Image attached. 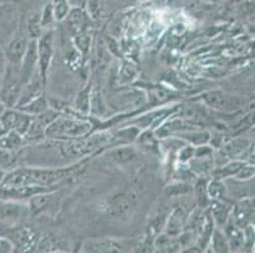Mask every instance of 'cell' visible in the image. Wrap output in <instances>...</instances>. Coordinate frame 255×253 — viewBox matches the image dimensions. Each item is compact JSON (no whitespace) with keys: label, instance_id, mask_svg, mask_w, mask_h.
<instances>
[{"label":"cell","instance_id":"obj_1","mask_svg":"<svg viewBox=\"0 0 255 253\" xmlns=\"http://www.w3.org/2000/svg\"><path fill=\"white\" fill-rule=\"evenodd\" d=\"M82 167V164L70 165L56 169H42V167L19 166L15 170L5 173L0 190L15 189L22 186H41L56 189L61 181L68 180L71 175Z\"/></svg>","mask_w":255,"mask_h":253},{"label":"cell","instance_id":"obj_2","mask_svg":"<svg viewBox=\"0 0 255 253\" xmlns=\"http://www.w3.org/2000/svg\"><path fill=\"white\" fill-rule=\"evenodd\" d=\"M94 125L87 117L78 114H60L46 128V139L50 141H71L93 133Z\"/></svg>","mask_w":255,"mask_h":253},{"label":"cell","instance_id":"obj_3","mask_svg":"<svg viewBox=\"0 0 255 253\" xmlns=\"http://www.w3.org/2000/svg\"><path fill=\"white\" fill-rule=\"evenodd\" d=\"M199 100L202 101L207 108L220 111V113H227V114L241 110L247 104L244 97L233 95L220 89L203 92L199 95Z\"/></svg>","mask_w":255,"mask_h":253},{"label":"cell","instance_id":"obj_4","mask_svg":"<svg viewBox=\"0 0 255 253\" xmlns=\"http://www.w3.org/2000/svg\"><path fill=\"white\" fill-rule=\"evenodd\" d=\"M138 198L135 192L126 191L112 195L104 201V212L117 220L129 219L137 210Z\"/></svg>","mask_w":255,"mask_h":253},{"label":"cell","instance_id":"obj_5","mask_svg":"<svg viewBox=\"0 0 255 253\" xmlns=\"http://www.w3.org/2000/svg\"><path fill=\"white\" fill-rule=\"evenodd\" d=\"M250 147H252V141L244 137L229 139L225 145H222L213 153L215 167L222 166L233 160H243V156Z\"/></svg>","mask_w":255,"mask_h":253},{"label":"cell","instance_id":"obj_6","mask_svg":"<svg viewBox=\"0 0 255 253\" xmlns=\"http://www.w3.org/2000/svg\"><path fill=\"white\" fill-rule=\"evenodd\" d=\"M179 110V106L171 105V106H164V108L154 109L151 111H147L145 114L140 115V117L135 118L133 120H129V125H135L140 129L141 132L143 131H154L159 125L163 124L165 120L175 115Z\"/></svg>","mask_w":255,"mask_h":253},{"label":"cell","instance_id":"obj_7","mask_svg":"<svg viewBox=\"0 0 255 253\" xmlns=\"http://www.w3.org/2000/svg\"><path fill=\"white\" fill-rule=\"evenodd\" d=\"M37 56H38V74L43 83L47 81V74L53 57V31L47 29L37 38Z\"/></svg>","mask_w":255,"mask_h":253},{"label":"cell","instance_id":"obj_8","mask_svg":"<svg viewBox=\"0 0 255 253\" xmlns=\"http://www.w3.org/2000/svg\"><path fill=\"white\" fill-rule=\"evenodd\" d=\"M82 253H128L125 241L117 238H92L83 242Z\"/></svg>","mask_w":255,"mask_h":253},{"label":"cell","instance_id":"obj_9","mask_svg":"<svg viewBox=\"0 0 255 253\" xmlns=\"http://www.w3.org/2000/svg\"><path fill=\"white\" fill-rule=\"evenodd\" d=\"M32 117L15 108H5L0 115V125L5 132L14 131L24 136L31 124Z\"/></svg>","mask_w":255,"mask_h":253},{"label":"cell","instance_id":"obj_10","mask_svg":"<svg viewBox=\"0 0 255 253\" xmlns=\"http://www.w3.org/2000/svg\"><path fill=\"white\" fill-rule=\"evenodd\" d=\"M28 205L18 200H0V222L5 224H19L28 218Z\"/></svg>","mask_w":255,"mask_h":253},{"label":"cell","instance_id":"obj_11","mask_svg":"<svg viewBox=\"0 0 255 253\" xmlns=\"http://www.w3.org/2000/svg\"><path fill=\"white\" fill-rule=\"evenodd\" d=\"M28 37L20 34L9 41L5 51H4V59L9 67L17 70V71L19 70L20 62H22L23 56L27 50V45H28Z\"/></svg>","mask_w":255,"mask_h":253},{"label":"cell","instance_id":"obj_12","mask_svg":"<svg viewBox=\"0 0 255 253\" xmlns=\"http://www.w3.org/2000/svg\"><path fill=\"white\" fill-rule=\"evenodd\" d=\"M189 212L187 208L183 205H177L170 213L168 214V218L164 224L163 233L168 234L170 237H178L183 231H184L185 223H187Z\"/></svg>","mask_w":255,"mask_h":253},{"label":"cell","instance_id":"obj_13","mask_svg":"<svg viewBox=\"0 0 255 253\" xmlns=\"http://www.w3.org/2000/svg\"><path fill=\"white\" fill-rule=\"evenodd\" d=\"M253 217H254V199L253 196H249V198L240 199V201L234 206L231 210L230 219L233 220L235 226L244 229L245 227L252 224Z\"/></svg>","mask_w":255,"mask_h":253},{"label":"cell","instance_id":"obj_14","mask_svg":"<svg viewBox=\"0 0 255 253\" xmlns=\"http://www.w3.org/2000/svg\"><path fill=\"white\" fill-rule=\"evenodd\" d=\"M115 103L121 110H133L147 103V95L143 90L129 89L118 94L115 97Z\"/></svg>","mask_w":255,"mask_h":253},{"label":"cell","instance_id":"obj_15","mask_svg":"<svg viewBox=\"0 0 255 253\" xmlns=\"http://www.w3.org/2000/svg\"><path fill=\"white\" fill-rule=\"evenodd\" d=\"M90 20L92 19H90L89 14L82 6H74V8H71L68 17L65 18V22H66L69 31L71 32V36H76V34L88 32Z\"/></svg>","mask_w":255,"mask_h":253},{"label":"cell","instance_id":"obj_16","mask_svg":"<svg viewBox=\"0 0 255 253\" xmlns=\"http://www.w3.org/2000/svg\"><path fill=\"white\" fill-rule=\"evenodd\" d=\"M45 85V83L42 81L39 74L37 73L28 83H25L22 87V91H20L19 99H18V103L15 105V108H19V106L24 105V104L29 103L33 99L38 97L39 95H42V86Z\"/></svg>","mask_w":255,"mask_h":253},{"label":"cell","instance_id":"obj_17","mask_svg":"<svg viewBox=\"0 0 255 253\" xmlns=\"http://www.w3.org/2000/svg\"><path fill=\"white\" fill-rule=\"evenodd\" d=\"M208 213L217 228H224L227 220L230 219L233 206L226 200H211L208 205Z\"/></svg>","mask_w":255,"mask_h":253},{"label":"cell","instance_id":"obj_18","mask_svg":"<svg viewBox=\"0 0 255 253\" xmlns=\"http://www.w3.org/2000/svg\"><path fill=\"white\" fill-rule=\"evenodd\" d=\"M222 231L226 234L231 252H243V250L245 248V237L243 229L239 228L238 226L234 224L233 220L229 219L224 228H222Z\"/></svg>","mask_w":255,"mask_h":253},{"label":"cell","instance_id":"obj_19","mask_svg":"<svg viewBox=\"0 0 255 253\" xmlns=\"http://www.w3.org/2000/svg\"><path fill=\"white\" fill-rule=\"evenodd\" d=\"M9 240L14 243L15 252L17 253L19 250L22 253L28 252L36 245V236H34L33 232L24 228H20L18 231H15L13 233V238H9Z\"/></svg>","mask_w":255,"mask_h":253},{"label":"cell","instance_id":"obj_20","mask_svg":"<svg viewBox=\"0 0 255 253\" xmlns=\"http://www.w3.org/2000/svg\"><path fill=\"white\" fill-rule=\"evenodd\" d=\"M180 246L177 237H170L165 233H159L154 238L152 253H180Z\"/></svg>","mask_w":255,"mask_h":253},{"label":"cell","instance_id":"obj_21","mask_svg":"<svg viewBox=\"0 0 255 253\" xmlns=\"http://www.w3.org/2000/svg\"><path fill=\"white\" fill-rule=\"evenodd\" d=\"M187 165L189 167V170L197 177L207 178L208 176H211L212 171L215 170V160H213V157H201V159L193 157Z\"/></svg>","mask_w":255,"mask_h":253},{"label":"cell","instance_id":"obj_22","mask_svg":"<svg viewBox=\"0 0 255 253\" xmlns=\"http://www.w3.org/2000/svg\"><path fill=\"white\" fill-rule=\"evenodd\" d=\"M108 156L117 164L126 165L129 164V162H133L137 159V151L131 145L116 146L115 148H111L108 151Z\"/></svg>","mask_w":255,"mask_h":253},{"label":"cell","instance_id":"obj_23","mask_svg":"<svg viewBox=\"0 0 255 253\" xmlns=\"http://www.w3.org/2000/svg\"><path fill=\"white\" fill-rule=\"evenodd\" d=\"M92 83H88L84 87H83L79 94L76 95L75 101H74V110L75 114L82 115V117H87L90 114V97H92Z\"/></svg>","mask_w":255,"mask_h":253},{"label":"cell","instance_id":"obj_24","mask_svg":"<svg viewBox=\"0 0 255 253\" xmlns=\"http://www.w3.org/2000/svg\"><path fill=\"white\" fill-rule=\"evenodd\" d=\"M27 146H28V143L25 141L24 136L14 131L5 132L3 136L0 137V150L20 151Z\"/></svg>","mask_w":255,"mask_h":253},{"label":"cell","instance_id":"obj_25","mask_svg":"<svg viewBox=\"0 0 255 253\" xmlns=\"http://www.w3.org/2000/svg\"><path fill=\"white\" fill-rule=\"evenodd\" d=\"M177 138L185 142L187 145H191L197 147V146L208 145L210 142V132L201 129H192V131H185L182 133L177 134Z\"/></svg>","mask_w":255,"mask_h":253},{"label":"cell","instance_id":"obj_26","mask_svg":"<svg viewBox=\"0 0 255 253\" xmlns=\"http://www.w3.org/2000/svg\"><path fill=\"white\" fill-rule=\"evenodd\" d=\"M207 248H210L213 253H233L226 234L224 233L222 228H217V227L213 229Z\"/></svg>","mask_w":255,"mask_h":253},{"label":"cell","instance_id":"obj_27","mask_svg":"<svg viewBox=\"0 0 255 253\" xmlns=\"http://www.w3.org/2000/svg\"><path fill=\"white\" fill-rule=\"evenodd\" d=\"M137 78H138L137 65H136L135 62L129 61V60H124L117 73L118 83L122 84V85H127V84L133 83Z\"/></svg>","mask_w":255,"mask_h":253},{"label":"cell","instance_id":"obj_28","mask_svg":"<svg viewBox=\"0 0 255 253\" xmlns=\"http://www.w3.org/2000/svg\"><path fill=\"white\" fill-rule=\"evenodd\" d=\"M22 166V157L19 151L0 150V169L5 172L15 170Z\"/></svg>","mask_w":255,"mask_h":253},{"label":"cell","instance_id":"obj_29","mask_svg":"<svg viewBox=\"0 0 255 253\" xmlns=\"http://www.w3.org/2000/svg\"><path fill=\"white\" fill-rule=\"evenodd\" d=\"M50 108V104H48V99L43 95H39L38 97L33 99L29 103L24 104V105L19 106V108H15L18 110L23 111L25 114L31 115V117H37V115L42 114L43 111H46Z\"/></svg>","mask_w":255,"mask_h":253},{"label":"cell","instance_id":"obj_30","mask_svg":"<svg viewBox=\"0 0 255 253\" xmlns=\"http://www.w3.org/2000/svg\"><path fill=\"white\" fill-rule=\"evenodd\" d=\"M55 191H48V192H41V194H36L33 196L28 199V205L29 209V214H39V213H42L43 210L46 209V206L50 204L51 198H52V195Z\"/></svg>","mask_w":255,"mask_h":253},{"label":"cell","instance_id":"obj_31","mask_svg":"<svg viewBox=\"0 0 255 253\" xmlns=\"http://www.w3.org/2000/svg\"><path fill=\"white\" fill-rule=\"evenodd\" d=\"M46 127L37 119V117H32L31 124H29L28 129L24 133V138L27 141V143H34V142H42L45 141L46 136Z\"/></svg>","mask_w":255,"mask_h":253},{"label":"cell","instance_id":"obj_32","mask_svg":"<svg viewBox=\"0 0 255 253\" xmlns=\"http://www.w3.org/2000/svg\"><path fill=\"white\" fill-rule=\"evenodd\" d=\"M207 194L211 200H225L227 195V185L225 181L211 178L207 181Z\"/></svg>","mask_w":255,"mask_h":253},{"label":"cell","instance_id":"obj_33","mask_svg":"<svg viewBox=\"0 0 255 253\" xmlns=\"http://www.w3.org/2000/svg\"><path fill=\"white\" fill-rule=\"evenodd\" d=\"M115 134L116 141H121L125 145H131V143L136 142L138 139V136L141 134V131L135 127V125H126L124 128H120L118 131L113 132Z\"/></svg>","mask_w":255,"mask_h":253},{"label":"cell","instance_id":"obj_34","mask_svg":"<svg viewBox=\"0 0 255 253\" xmlns=\"http://www.w3.org/2000/svg\"><path fill=\"white\" fill-rule=\"evenodd\" d=\"M193 192V185L187 184V182H179V181H173L165 187V194L169 198H180L184 195Z\"/></svg>","mask_w":255,"mask_h":253},{"label":"cell","instance_id":"obj_35","mask_svg":"<svg viewBox=\"0 0 255 253\" xmlns=\"http://www.w3.org/2000/svg\"><path fill=\"white\" fill-rule=\"evenodd\" d=\"M73 43L79 55L82 56L83 59H87L89 55L90 46H92V36L88 32L76 34V36H73Z\"/></svg>","mask_w":255,"mask_h":253},{"label":"cell","instance_id":"obj_36","mask_svg":"<svg viewBox=\"0 0 255 253\" xmlns=\"http://www.w3.org/2000/svg\"><path fill=\"white\" fill-rule=\"evenodd\" d=\"M50 1L52 5L55 22H64L71 9L70 1L69 0H50Z\"/></svg>","mask_w":255,"mask_h":253},{"label":"cell","instance_id":"obj_37","mask_svg":"<svg viewBox=\"0 0 255 253\" xmlns=\"http://www.w3.org/2000/svg\"><path fill=\"white\" fill-rule=\"evenodd\" d=\"M107 110V104L104 103V99L102 97L101 90L93 89L92 90V97H90V114L93 115H104Z\"/></svg>","mask_w":255,"mask_h":253},{"label":"cell","instance_id":"obj_38","mask_svg":"<svg viewBox=\"0 0 255 253\" xmlns=\"http://www.w3.org/2000/svg\"><path fill=\"white\" fill-rule=\"evenodd\" d=\"M171 177H174V181L187 182V184L196 182V180L198 178L191 170H189L188 165H182V164H178V166H175Z\"/></svg>","mask_w":255,"mask_h":253},{"label":"cell","instance_id":"obj_39","mask_svg":"<svg viewBox=\"0 0 255 253\" xmlns=\"http://www.w3.org/2000/svg\"><path fill=\"white\" fill-rule=\"evenodd\" d=\"M53 22H55V18H53L52 5H51V1H48L39 14V23H41L42 28H48Z\"/></svg>","mask_w":255,"mask_h":253},{"label":"cell","instance_id":"obj_40","mask_svg":"<svg viewBox=\"0 0 255 253\" xmlns=\"http://www.w3.org/2000/svg\"><path fill=\"white\" fill-rule=\"evenodd\" d=\"M194 157V146L184 145L177 152V161L178 164L187 165Z\"/></svg>","mask_w":255,"mask_h":253},{"label":"cell","instance_id":"obj_41","mask_svg":"<svg viewBox=\"0 0 255 253\" xmlns=\"http://www.w3.org/2000/svg\"><path fill=\"white\" fill-rule=\"evenodd\" d=\"M254 164H245L244 166L241 167V170L236 173L235 177L233 178L238 181H252L254 178Z\"/></svg>","mask_w":255,"mask_h":253},{"label":"cell","instance_id":"obj_42","mask_svg":"<svg viewBox=\"0 0 255 253\" xmlns=\"http://www.w3.org/2000/svg\"><path fill=\"white\" fill-rule=\"evenodd\" d=\"M154 238L147 234L146 238H143L135 248V253H152L154 252Z\"/></svg>","mask_w":255,"mask_h":253},{"label":"cell","instance_id":"obj_43","mask_svg":"<svg viewBox=\"0 0 255 253\" xmlns=\"http://www.w3.org/2000/svg\"><path fill=\"white\" fill-rule=\"evenodd\" d=\"M215 150L210 145H202L194 147V157L201 159V157H213Z\"/></svg>","mask_w":255,"mask_h":253},{"label":"cell","instance_id":"obj_44","mask_svg":"<svg viewBox=\"0 0 255 253\" xmlns=\"http://www.w3.org/2000/svg\"><path fill=\"white\" fill-rule=\"evenodd\" d=\"M0 253H17L14 243L6 237H0Z\"/></svg>","mask_w":255,"mask_h":253},{"label":"cell","instance_id":"obj_45","mask_svg":"<svg viewBox=\"0 0 255 253\" xmlns=\"http://www.w3.org/2000/svg\"><path fill=\"white\" fill-rule=\"evenodd\" d=\"M6 62L5 59H4V56H0V87H1V84L4 81V76L6 74Z\"/></svg>","mask_w":255,"mask_h":253},{"label":"cell","instance_id":"obj_46","mask_svg":"<svg viewBox=\"0 0 255 253\" xmlns=\"http://www.w3.org/2000/svg\"><path fill=\"white\" fill-rule=\"evenodd\" d=\"M203 252H205V251L201 250V248H199L197 245L191 246V247L184 248V250L180 251V253H203Z\"/></svg>","mask_w":255,"mask_h":253},{"label":"cell","instance_id":"obj_47","mask_svg":"<svg viewBox=\"0 0 255 253\" xmlns=\"http://www.w3.org/2000/svg\"><path fill=\"white\" fill-rule=\"evenodd\" d=\"M189 0H169L168 5H173V6H183L188 3Z\"/></svg>","mask_w":255,"mask_h":253},{"label":"cell","instance_id":"obj_48","mask_svg":"<svg viewBox=\"0 0 255 253\" xmlns=\"http://www.w3.org/2000/svg\"><path fill=\"white\" fill-rule=\"evenodd\" d=\"M73 3L75 6H82L87 3V0H73Z\"/></svg>","mask_w":255,"mask_h":253},{"label":"cell","instance_id":"obj_49","mask_svg":"<svg viewBox=\"0 0 255 253\" xmlns=\"http://www.w3.org/2000/svg\"><path fill=\"white\" fill-rule=\"evenodd\" d=\"M5 171H3L1 169H0V186H1V182H3L4 177H5Z\"/></svg>","mask_w":255,"mask_h":253},{"label":"cell","instance_id":"obj_50","mask_svg":"<svg viewBox=\"0 0 255 253\" xmlns=\"http://www.w3.org/2000/svg\"><path fill=\"white\" fill-rule=\"evenodd\" d=\"M46 253H68V252H64V251H51V252H46Z\"/></svg>","mask_w":255,"mask_h":253},{"label":"cell","instance_id":"obj_51","mask_svg":"<svg viewBox=\"0 0 255 253\" xmlns=\"http://www.w3.org/2000/svg\"><path fill=\"white\" fill-rule=\"evenodd\" d=\"M4 109H5V106H4L3 104L0 103V115H1V113H3V111H4Z\"/></svg>","mask_w":255,"mask_h":253},{"label":"cell","instance_id":"obj_52","mask_svg":"<svg viewBox=\"0 0 255 253\" xmlns=\"http://www.w3.org/2000/svg\"><path fill=\"white\" fill-rule=\"evenodd\" d=\"M4 133H5V131H4V129H3V128H1V125H0V137L3 136V134H4Z\"/></svg>","mask_w":255,"mask_h":253},{"label":"cell","instance_id":"obj_53","mask_svg":"<svg viewBox=\"0 0 255 253\" xmlns=\"http://www.w3.org/2000/svg\"><path fill=\"white\" fill-rule=\"evenodd\" d=\"M203 253H213V252H212V251L210 250V248H206V250H205V252H203Z\"/></svg>","mask_w":255,"mask_h":253},{"label":"cell","instance_id":"obj_54","mask_svg":"<svg viewBox=\"0 0 255 253\" xmlns=\"http://www.w3.org/2000/svg\"><path fill=\"white\" fill-rule=\"evenodd\" d=\"M116 1H121V3H126V1H131V0H116Z\"/></svg>","mask_w":255,"mask_h":253},{"label":"cell","instance_id":"obj_55","mask_svg":"<svg viewBox=\"0 0 255 253\" xmlns=\"http://www.w3.org/2000/svg\"><path fill=\"white\" fill-rule=\"evenodd\" d=\"M140 1H146V0H140Z\"/></svg>","mask_w":255,"mask_h":253},{"label":"cell","instance_id":"obj_56","mask_svg":"<svg viewBox=\"0 0 255 253\" xmlns=\"http://www.w3.org/2000/svg\"><path fill=\"white\" fill-rule=\"evenodd\" d=\"M235 253H243V252H235Z\"/></svg>","mask_w":255,"mask_h":253}]
</instances>
